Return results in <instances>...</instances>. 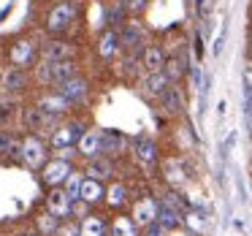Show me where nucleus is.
Wrapping results in <instances>:
<instances>
[{
    "mask_svg": "<svg viewBox=\"0 0 252 236\" xmlns=\"http://www.w3.org/2000/svg\"><path fill=\"white\" fill-rule=\"evenodd\" d=\"M19 158H22V166L30 171H38L46 160L52 158L49 141L44 136H35V133H25L19 138Z\"/></svg>",
    "mask_w": 252,
    "mask_h": 236,
    "instance_id": "1",
    "label": "nucleus"
},
{
    "mask_svg": "<svg viewBox=\"0 0 252 236\" xmlns=\"http://www.w3.org/2000/svg\"><path fill=\"white\" fill-rule=\"evenodd\" d=\"M76 14H79L76 0H57L55 6L49 8V14H46V33L55 35V38H63L73 28Z\"/></svg>",
    "mask_w": 252,
    "mask_h": 236,
    "instance_id": "2",
    "label": "nucleus"
},
{
    "mask_svg": "<svg viewBox=\"0 0 252 236\" xmlns=\"http://www.w3.org/2000/svg\"><path fill=\"white\" fill-rule=\"evenodd\" d=\"M84 120L82 117H63L60 122H57V128L49 133V149H63V147H76V141H79V136L84 133Z\"/></svg>",
    "mask_w": 252,
    "mask_h": 236,
    "instance_id": "3",
    "label": "nucleus"
},
{
    "mask_svg": "<svg viewBox=\"0 0 252 236\" xmlns=\"http://www.w3.org/2000/svg\"><path fill=\"white\" fill-rule=\"evenodd\" d=\"M19 117H22L25 131H28V133H35V136H44V138H49V133L55 131L57 122H60V120H55V117L44 114V111H41L35 103L25 106V109L19 111Z\"/></svg>",
    "mask_w": 252,
    "mask_h": 236,
    "instance_id": "4",
    "label": "nucleus"
},
{
    "mask_svg": "<svg viewBox=\"0 0 252 236\" xmlns=\"http://www.w3.org/2000/svg\"><path fill=\"white\" fill-rule=\"evenodd\" d=\"M55 90L63 95V98H68L73 103V109L76 106H84L90 101V95H93V82H90L84 73H76V76L65 79V82L55 84Z\"/></svg>",
    "mask_w": 252,
    "mask_h": 236,
    "instance_id": "5",
    "label": "nucleus"
},
{
    "mask_svg": "<svg viewBox=\"0 0 252 236\" xmlns=\"http://www.w3.org/2000/svg\"><path fill=\"white\" fill-rule=\"evenodd\" d=\"M33 103L38 106L44 114L55 117V120H63V117H68V114L73 111V103H71L68 98H63V95L57 93L55 87H52V90H44V93H38Z\"/></svg>",
    "mask_w": 252,
    "mask_h": 236,
    "instance_id": "6",
    "label": "nucleus"
},
{
    "mask_svg": "<svg viewBox=\"0 0 252 236\" xmlns=\"http://www.w3.org/2000/svg\"><path fill=\"white\" fill-rule=\"evenodd\" d=\"M73 169H76L73 163L60 160V158H55V155H52V158L38 169V171H41L38 176H41V182H44L46 187H63V182L68 179V174H71Z\"/></svg>",
    "mask_w": 252,
    "mask_h": 236,
    "instance_id": "7",
    "label": "nucleus"
},
{
    "mask_svg": "<svg viewBox=\"0 0 252 236\" xmlns=\"http://www.w3.org/2000/svg\"><path fill=\"white\" fill-rule=\"evenodd\" d=\"M33 87V73L30 68H19V66H11L8 71H3V93L6 95H22Z\"/></svg>",
    "mask_w": 252,
    "mask_h": 236,
    "instance_id": "8",
    "label": "nucleus"
},
{
    "mask_svg": "<svg viewBox=\"0 0 252 236\" xmlns=\"http://www.w3.org/2000/svg\"><path fill=\"white\" fill-rule=\"evenodd\" d=\"M117 35H120V49H127L130 55H136V52H141L144 46H147V33H144V28L136 19H127V22L117 30Z\"/></svg>",
    "mask_w": 252,
    "mask_h": 236,
    "instance_id": "9",
    "label": "nucleus"
},
{
    "mask_svg": "<svg viewBox=\"0 0 252 236\" xmlns=\"http://www.w3.org/2000/svg\"><path fill=\"white\" fill-rule=\"evenodd\" d=\"M71 203H73V198L68 196L63 187H49V190H46V196H44V209L49 214H55L57 220L71 217Z\"/></svg>",
    "mask_w": 252,
    "mask_h": 236,
    "instance_id": "10",
    "label": "nucleus"
},
{
    "mask_svg": "<svg viewBox=\"0 0 252 236\" xmlns=\"http://www.w3.org/2000/svg\"><path fill=\"white\" fill-rule=\"evenodd\" d=\"M130 220L138 228H147L149 223H155V220H158V198H152V196L136 198L133 206H130Z\"/></svg>",
    "mask_w": 252,
    "mask_h": 236,
    "instance_id": "11",
    "label": "nucleus"
},
{
    "mask_svg": "<svg viewBox=\"0 0 252 236\" xmlns=\"http://www.w3.org/2000/svg\"><path fill=\"white\" fill-rule=\"evenodd\" d=\"M38 57V46L33 44L30 38H17L11 46H8V60L11 66H19V68H30Z\"/></svg>",
    "mask_w": 252,
    "mask_h": 236,
    "instance_id": "12",
    "label": "nucleus"
},
{
    "mask_svg": "<svg viewBox=\"0 0 252 236\" xmlns=\"http://www.w3.org/2000/svg\"><path fill=\"white\" fill-rule=\"evenodd\" d=\"M117 174V163L111 158H106V155H98V158H90L84 160V176H90V179H98V182H111Z\"/></svg>",
    "mask_w": 252,
    "mask_h": 236,
    "instance_id": "13",
    "label": "nucleus"
},
{
    "mask_svg": "<svg viewBox=\"0 0 252 236\" xmlns=\"http://www.w3.org/2000/svg\"><path fill=\"white\" fill-rule=\"evenodd\" d=\"M38 57L55 60V63L57 60H76V46H73L71 41H65V38H52L38 49Z\"/></svg>",
    "mask_w": 252,
    "mask_h": 236,
    "instance_id": "14",
    "label": "nucleus"
},
{
    "mask_svg": "<svg viewBox=\"0 0 252 236\" xmlns=\"http://www.w3.org/2000/svg\"><path fill=\"white\" fill-rule=\"evenodd\" d=\"M100 138H103V131H98V128H84V133L79 136V141H76L79 158L82 160L98 158L100 155Z\"/></svg>",
    "mask_w": 252,
    "mask_h": 236,
    "instance_id": "15",
    "label": "nucleus"
},
{
    "mask_svg": "<svg viewBox=\"0 0 252 236\" xmlns=\"http://www.w3.org/2000/svg\"><path fill=\"white\" fill-rule=\"evenodd\" d=\"M127 152V138L122 136L120 131H103V138H100V155L117 160Z\"/></svg>",
    "mask_w": 252,
    "mask_h": 236,
    "instance_id": "16",
    "label": "nucleus"
},
{
    "mask_svg": "<svg viewBox=\"0 0 252 236\" xmlns=\"http://www.w3.org/2000/svg\"><path fill=\"white\" fill-rule=\"evenodd\" d=\"M133 158L138 160V163L144 166V169H149V166H155L160 160V152H158V144L152 141L149 136H141L133 141Z\"/></svg>",
    "mask_w": 252,
    "mask_h": 236,
    "instance_id": "17",
    "label": "nucleus"
},
{
    "mask_svg": "<svg viewBox=\"0 0 252 236\" xmlns=\"http://www.w3.org/2000/svg\"><path fill=\"white\" fill-rule=\"evenodd\" d=\"M79 236H109V220L100 212H90L84 220H79Z\"/></svg>",
    "mask_w": 252,
    "mask_h": 236,
    "instance_id": "18",
    "label": "nucleus"
},
{
    "mask_svg": "<svg viewBox=\"0 0 252 236\" xmlns=\"http://www.w3.org/2000/svg\"><path fill=\"white\" fill-rule=\"evenodd\" d=\"M127 198H130V190H127L125 182L120 179H111L106 182V196H103V203L109 209H122L127 203Z\"/></svg>",
    "mask_w": 252,
    "mask_h": 236,
    "instance_id": "19",
    "label": "nucleus"
},
{
    "mask_svg": "<svg viewBox=\"0 0 252 236\" xmlns=\"http://www.w3.org/2000/svg\"><path fill=\"white\" fill-rule=\"evenodd\" d=\"M95 52H98L100 60H111V57L120 52V35H117V30L106 28L103 33L98 35V41H95Z\"/></svg>",
    "mask_w": 252,
    "mask_h": 236,
    "instance_id": "20",
    "label": "nucleus"
},
{
    "mask_svg": "<svg viewBox=\"0 0 252 236\" xmlns=\"http://www.w3.org/2000/svg\"><path fill=\"white\" fill-rule=\"evenodd\" d=\"M103 196H106V185H103V182L84 176L82 190H79V198H82V201H87L90 206H98V203H103Z\"/></svg>",
    "mask_w": 252,
    "mask_h": 236,
    "instance_id": "21",
    "label": "nucleus"
},
{
    "mask_svg": "<svg viewBox=\"0 0 252 236\" xmlns=\"http://www.w3.org/2000/svg\"><path fill=\"white\" fill-rule=\"evenodd\" d=\"M182 223V212L176 206H171L168 201H158V225L163 231H174Z\"/></svg>",
    "mask_w": 252,
    "mask_h": 236,
    "instance_id": "22",
    "label": "nucleus"
},
{
    "mask_svg": "<svg viewBox=\"0 0 252 236\" xmlns=\"http://www.w3.org/2000/svg\"><path fill=\"white\" fill-rule=\"evenodd\" d=\"M165 66V55L160 46H144L141 49V68L147 73H158Z\"/></svg>",
    "mask_w": 252,
    "mask_h": 236,
    "instance_id": "23",
    "label": "nucleus"
},
{
    "mask_svg": "<svg viewBox=\"0 0 252 236\" xmlns=\"http://www.w3.org/2000/svg\"><path fill=\"white\" fill-rule=\"evenodd\" d=\"M138 225L130 220V214H114L109 220V236H138Z\"/></svg>",
    "mask_w": 252,
    "mask_h": 236,
    "instance_id": "24",
    "label": "nucleus"
},
{
    "mask_svg": "<svg viewBox=\"0 0 252 236\" xmlns=\"http://www.w3.org/2000/svg\"><path fill=\"white\" fill-rule=\"evenodd\" d=\"M168 84H171V82H168V76H165L163 71L147 73V76L141 79V90H144V95H149V98H160V93H163Z\"/></svg>",
    "mask_w": 252,
    "mask_h": 236,
    "instance_id": "25",
    "label": "nucleus"
},
{
    "mask_svg": "<svg viewBox=\"0 0 252 236\" xmlns=\"http://www.w3.org/2000/svg\"><path fill=\"white\" fill-rule=\"evenodd\" d=\"M160 106H163V111L165 114H179L182 111V93H179V87H174V84H168V87L160 93Z\"/></svg>",
    "mask_w": 252,
    "mask_h": 236,
    "instance_id": "26",
    "label": "nucleus"
},
{
    "mask_svg": "<svg viewBox=\"0 0 252 236\" xmlns=\"http://www.w3.org/2000/svg\"><path fill=\"white\" fill-rule=\"evenodd\" d=\"M79 73V63L76 60H52V87L60 82H65V79L76 76Z\"/></svg>",
    "mask_w": 252,
    "mask_h": 236,
    "instance_id": "27",
    "label": "nucleus"
},
{
    "mask_svg": "<svg viewBox=\"0 0 252 236\" xmlns=\"http://www.w3.org/2000/svg\"><path fill=\"white\" fill-rule=\"evenodd\" d=\"M163 174H165V179L171 182V185H185L187 182V174H185V166H182V160L179 158H168V160H163Z\"/></svg>",
    "mask_w": 252,
    "mask_h": 236,
    "instance_id": "28",
    "label": "nucleus"
},
{
    "mask_svg": "<svg viewBox=\"0 0 252 236\" xmlns=\"http://www.w3.org/2000/svg\"><path fill=\"white\" fill-rule=\"evenodd\" d=\"M103 22L109 30H120L122 25L127 22V11L125 6H120V3H111V6L103 8Z\"/></svg>",
    "mask_w": 252,
    "mask_h": 236,
    "instance_id": "29",
    "label": "nucleus"
},
{
    "mask_svg": "<svg viewBox=\"0 0 252 236\" xmlns=\"http://www.w3.org/2000/svg\"><path fill=\"white\" fill-rule=\"evenodd\" d=\"M57 223H60V220H57L55 214H49V212L44 209V212L35 214V234H38V236H55Z\"/></svg>",
    "mask_w": 252,
    "mask_h": 236,
    "instance_id": "30",
    "label": "nucleus"
},
{
    "mask_svg": "<svg viewBox=\"0 0 252 236\" xmlns=\"http://www.w3.org/2000/svg\"><path fill=\"white\" fill-rule=\"evenodd\" d=\"M17 111H19V103H17V98H14V95L0 98V128H6L8 122L17 117Z\"/></svg>",
    "mask_w": 252,
    "mask_h": 236,
    "instance_id": "31",
    "label": "nucleus"
},
{
    "mask_svg": "<svg viewBox=\"0 0 252 236\" xmlns=\"http://www.w3.org/2000/svg\"><path fill=\"white\" fill-rule=\"evenodd\" d=\"M82 182H84V171H79V169H73L71 174H68V179L63 182V190L68 193V196L76 201L79 198V190H82Z\"/></svg>",
    "mask_w": 252,
    "mask_h": 236,
    "instance_id": "32",
    "label": "nucleus"
},
{
    "mask_svg": "<svg viewBox=\"0 0 252 236\" xmlns=\"http://www.w3.org/2000/svg\"><path fill=\"white\" fill-rule=\"evenodd\" d=\"M187 223V228L195 231V234H203L206 231V214L198 212V209H190V212H185V217H182Z\"/></svg>",
    "mask_w": 252,
    "mask_h": 236,
    "instance_id": "33",
    "label": "nucleus"
},
{
    "mask_svg": "<svg viewBox=\"0 0 252 236\" xmlns=\"http://www.w3.org/2000/svg\"><path fill=\"white\" fill-rule=\"evenodd\" d=\"M163 73L168 76V82H171V84H174V82H179V79H182V73H185V63H182V60H176V57H174V60H165Z\"/></svg>",
    "mask_w": 252,
    "mask_h": 236,
    "instance_id": "34",
    "label": "nucleus"
},
{
    "mask_svg": "<svg viewBox=\"0 0 252 236\" xmlns=\"http://www.w3.org/2000/svg\"><path fill=\"white\" fill-rule=\"evenodd\" d=\"M55 236H79V220H73V217L60 220V223H57Z\"/></svg>",
    "mask_w": 252,
    "mask_h": 236,
    "instance_id": "35",
    "label": "nucleus"
},
{
    "mask_svg": "<svg viewBox=\"0 0 252 236\" xmlns=\"http://www.w3.org/2000/svg\"><path fill=\"white\" fill-rule=\"evenodd\" d=\"M90 212H93V206H90L87 201H82V198H76V201L71 203V217L73 220H84Z\"/></svg>",
    "mask_w": 252,
    "mask_h": 236,
    "instance_id": "36",
    "label": "nucleus"
},
{
    "mask_svg": "<svg viewBox=\"0 0 252 236\" xmlns=\"http://www.w3.org/2000/svg\"><path fill=\"white\" fill-rule=\"evenodd\" d=\"M52 155H55V158H60V160H68V163H73V160L79 158L76 147H63V149H52Z\"/></svg>",
    "mask_w": 252,
    "mask_h": 236,
    "instance_id": "37",
    "label": "nucleus"
},
{
    "mask_svg": "<svg viewBox=\"0 0 252 236\" xmlns=\"http://www.w3.org/2000/svg\"><path fill=\"white\" fill-rule=\"evenodd\" d=\"M0 90H3V68H0Z\"/></svg>",
    "mask_w": 252,
    "mask_h": 236,
    "instance_id": "38",
    "label": "nucleus"
},
{
    "mask_svg": "<svg viewBox=\"0 0 252 236\" xmlns=\"http://www.w3.org/2000/svg\"><path fill=\"white\" fill-rule=\"evenodd\" d=\"M22 236H38V234H35V231H28V234H22Z\"/></svg>",
    "mask_w": 252,
    "mask_h": 236,
    "instance_id": "39",
    "label": "nucleus"
},
{
    "mask_svg": "<svg viewBox=\"0 0 252 236\" xmlns=\"http://www.w3.org/2000/svg\"><path fill=\"white\" fill-rule=\"evenodd\" d=\"M195 3H198V8H201V6H203V0H195Z\"/></svg>",
    "mask_w": 252,
    "mask_h": 236,
    "instance_id": "40",
    "label": "nucleus"
}]
</instances>
